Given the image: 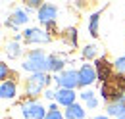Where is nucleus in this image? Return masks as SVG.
<instances>
[{"instance_id":"nucleus-1","label":"nucleus","mask_w":125,"mask_h":119,"mask_svg":"<svg viewBox=\"0 0 125 119\" xmlns=\"http://www.w3.org/2000/svg\"><path fill=\"white\" fill-rule=\"evenodd\" d=\"M21 67L29 73H48L50 71V63H48V56L41 50V48H35L27 52V58L21 63Z\"/></svg>"},{"instance_id":"nucleus-2","label":"nucleus","mask_w":125,"mask_h":119,"mask_svg":"<svg viewBox=\"0 0 125 119\" xmlns=\"http://www.w3.org/2000/svg\"><path fill=\"white\" fill-rule=\"evenodd\" d=\"M50 75L48 73H33L25 81V94L29 96V100H35L42 90L46 92V87L50 85Z\"/></svg>"},{"instance_id":"nucleus-3","label":"nucleus","mask_w":125,"mask_h":119,"mask_svg":"<svg viewBox=\"0 0 125 119\" xmlns=\"http://www.w3.org/2000/svg\"><path fill=\"white\" fill-rule=\"evenodd\" d=\"M48 113V109L42 108V104H39L37 100H27L21 104V115L25 119H44Z\"/></svg>"},{"instance_id":"nucleus-4","label":"nucleus","mask_w":125,"mask_h":119,"mask_svg":"<svg viewBox=\"0 0 125 119\" xmlns=\"http://www.w3.org/2000/svg\"><path fill=\"white\" fill-rule=\"evenodd\" d=\"M23 40L27 44H46L52 40V37L48 35L46 29H39V27H31V29H25L23 33Z\"/></svg>"},{"instance_id":"nucleus-5","label":"nucleus","mask_w":125,"mask_h":119,"mask_svg":"<svg viewBox=\"0 0 125 119\" xmlns=\"http://www.w3.org/2000/svg\"><path fill=\"white\" fill-rule=\"evenodd\" d=\"M56 83L60 89H67V90H75L77 87H81V81H79V71L73 69H65L63 73H60L56 77Z\"/></svg>"},{"instance_id":"nucleus-6","label":"nucleus","mask_w":125,"mask_h":119,"mask_svg":"<svg viewBox=\"0 0 125 119\" xmlns=\"http://www.w3.org/2000/svg\"><path fill=\"white\" fill-rule=\"evenodd\" d=\"M37 17H39V21H41V25H50V23H56V17H58V6H54V4H42V8L37 12Z\"/></svg>"},{"instance_id":"nucleus-7","label":"nucleus","mask_w":125,"mask_h":119,"mask_svg":"<svg viewBox=\"0 0 125 119\" xmlns=\"http://www.w3.org/2000/svg\"><path fill=\"white\" fill-rule=\"evenodd\" d=\"M96 79H98V75H96V67L91 65V63H83L81 69H79V81H81V87L93 85Z\"/></svg>"},{"instance_id":"nucleus-8","label":"nucleus","mask_w":125,"mask_h":119,"mask_svg":"<svg viewBox=\"0 0 125 119\" xmlns=\"http://www.w3.org/2000/svg\"><path fill=\"white\" fill-rule=\"evenodd\" d=\"M29 21V15H27V10H21V8H17V10H14L12 14H10V19L6 21V25L10 27V29H16L19 25H25Z\"/></svg>"},{"instance_id":"nucleus-9","label":"nucleus","mask_w":125,"mask_h":119,"mask_svg":"<svg viewBox=\"0 0 125 119\" xmlns=\"http://www.w3.org/2000/svg\"><path fill=\"white\" fill-rule=\"evenodd\" d=\"M75 98H77L75 90H67V89H60V90H56V104H60V106H65V108H69V106L75 104Z\"/></svg>"},{"instance_id":"nucleus-10","label":"nucleus","mask_w":125,"mask_h":119,"mask_svg":"<svg viewBox=\"0 0 125 119\" xmlns=\"http://www.w3.org/2000/svg\"><path fill=\"white\" fill-rule=\"evenodd\" d=\"M16 94H17L16 81H4L0 85V96H2V100H14Z\"/></svg>"},{"instance_id":"nucleus-11","label":"nucleus","mask_w":125,"mask_h":119,"mask_svg":"<svg viewBox=\"0 0 125 119\" xmlns=\"http://www.w3.org/2000/svg\"><path fill=\"white\" fill-rule=\"evenodd\" d=\"M63 115H65V119H85V108L79 104H73L69 108H65Z\"/></svg>"},{"instance_id":"nucleus-12","label":"nucleus","mask_w":125,"mask_h":119,"mask_svg":"<svg viewBox=\"0 0 125 119\" xmlns=\"http://www.w3.org/2000/svg\"><path fill=\"white\" fill-rule=\"evenodd\" d=\"M79 96H81L83 104L87 106L89 109H94V108H98V98H96V92H93V90H85V92H81Z\"/></svg>"},{"instance_id":"nucleus-13","label":"nucleus","mask_w":125,"mask_h":119,"mask_svg":"<svg viewBox=\"0 0 125 119\" xmlns=\"http://www.w3.org/2000/svg\"><path fill=\"white\" fill-rule=\"evenodd\" d=\"M4 52H6V56H8L10 60H16V58H19V56L23 54V48L19 46V42L12 40V42H8V44H6Z\"/></svg>"},{"instance_id":"nucleus-14","label":"nucleus","mask_w":125,"mask_h":119,"mask_svg":"<svg viewBox=\"0 0 125 119\" xmlns=\"http://www.w3.org/2000/svg\"><path fill=\"white\" fill-rule=\"evenodd\" d=\"M48 63H50V71H52V73H63L65 61H63L60 56H56V54L48 56Z\"/></svg>"},{"instance_id":"nucleus-15","label":"nucleus","mask_w":125,"mask_h":119,"mask_svg":"<svg viewBox=\"0 0 125 119\" xmlns=\"http://www.w3.org/2000/svg\"><path fill=\"white\" fill-rule=\"evenodd\" d=\"M63 42L69 46H77V29L75 27H71V29H65L63 31Z\"/></svg>"},{"instance_id":"nucleus-16","label":"nucleus","mask_w":125,"mask_h":119,"mask_svg":"<svg viewBox=\"0 0 125 119\" xmlns=\"http://www.w3.org/2000/svg\"><path fill=\"white\" fill-rule=\"evenodd\" d=\"M96 65H98V71H100V79L104 81V83H110V73H108V61L106 60H98L96 61Z\"/></svg>"},{"instance_id":"nucleus-17","label":"nucleus","mask_w":125,"mask_h":119,"mask_svg":"<svg viewBox=\"0 0 125 119\" xmlns=\"http://www.w3.org/2000/svg\"><path fill=\"white\" fill-rule=\"evenodd\" d=\"M98 19H100V14H98V12L91 15V21H89V33H91L93 37L98 35Z\"/></svg>"},{"instance_id":"nucleus-18","label":"nucleus","mask_w":125,"mask_h":119,"mask_svg":"<svg viewBox=\"0 0 125 119\" xmlns=\"http://www.w3.org/2000/svg\"><path fill=\"white\" fill-rule=\"evenodd\" d=\"M44 119H65V115L58 109V106H56V104H52L50 108H48V113H46V117H44Z\"/></svg>"},{"instance_id":"nucleus-19","label":"nucleus","mask_w":125,"mask_h":119,"mask_svg":"<svg viewBox=\"0 0 125 119\" xmlns=\"http://www.w3.org/2000/svg\"><path fill=\"white\" fill-rule=\"evenodd\" d=\"M114 69H115L119 75H125V54L119 56V58L114 61Z\"/></svg>"},{"instance_id":"nucleus-20","label":"nucleus","mask_w":125,"mask_h":119,"mask_svg":"<svg viewBox=\"0 0 125 119\" xmlns=\"http://www.w3.org/2000/svg\"><path fill=\"white\" fill-rule=\"evenodd\" d=\"M83 58H87V60L96 58V46L94 44H87L85 48H83Z\"/></svg>"},{"instance_id":"nucleus-21","label":"nucleus","mask_w":125,"mask_h":119,"mask_svg":"<svg viewBox=\"0 0 125 119\" xmlns=\"http://www.w3.org/2000/svg\"><path fill=\"white\" fill-rule=\"evenodd\" d=\"M8 75H10V67H8V63H0V79H2V83L4 81H8Z\"/></svg>"},{"instance_id":"nucleus-22","label":"nucleus","mask_w":125,"mask_h":119,"mask_svg":"<svg viewBox=\"0 0 125 119\" xmlns=\"http://www.w3.org/2000/svg\"><path fill=\"white\" fill-rule=\"evenodd\" d=\"M27 8H29V10H37V12H39V10L42 8V4H41V0H27Z\"/></svg>"},{"instance_id":"nucleus-23","label":"nucleus","mask_w":125,"mask_h":119,"mask_svg":"<svg viewBox=\"0 0 125 119\" xmlns=\"http://www.w3.org/2000/svg\"><path fill=\"white\" fill-rule=\"evenodd\" d=\"M44 98H48V100H56V92H52V90H46V92H44Z\"/></svg>"},{"instance_id":"nucleus-24","label":"nucleus","mask_w":125,"mask_h":119,"mask_svg":"<svg viewBox=\"0 0 125 119\" xmlns=\"http://www.w3.org/2000/svg\"><path fill=\"white\" fill-rule=\"evenodd\" d=\"M94 119H110V117H108V115H96Z\"/></svg>"},{"instance_id":"nucleus-25","label":"nucleus","mask_w":125,"mask_h":119,"mask_svg":"<svg viewBox=\"0 0 125 119\" xmlns=\"http://www.w3.org/2000/svg\"><path fill=\"white\" fill-rule=\"evenodd\" d=\"M119 119H125V115H123V117H119Z\"/></svg>"}]
</instances>
